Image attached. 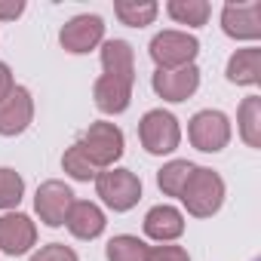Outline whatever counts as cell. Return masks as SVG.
Wrapping results in <instances>:
<instances>
[{
	"label": "cell",
	"instance_id": "cell-10",
	"mask_svg": "<svg viewBox=\"0 0 261 261\" xmlns=\"http://www.w3.org/2000/svg\"><path fill=\"white\" fill-rule=\"evenodd\" d=\"M34 120V98L25 86H16L4 101H0V136H22Z\"/></svg>",
	"mask_w": 261,
	"mask_h": 261
},
{
	"label": "cell",
	"instance_id": "cell-13",
	"mask_svg": "<svg viewBox=\"0 0 261 261\" xmlns=\"http://www.w3.org/2000/svg\"><path fill=\"white\" fill-rule=\"evenodd\" d=\"M133 86L136 80H123V77H108L101 74L92 86V98H95V108L101 114H123L133 101Z\"/></svg>",
	"mask_w": 261,
	"mask_h": 261
},
{
	"label": "cell",
	"instance_id": "cell-8",
	"mask_svg": "<svg viewBox=\"0 0 261 261\" xmlns=\"http://www.w3.org/2000/svg\"><path fill=\"white\" fill-rule=\"evenodd\" d=\"M71 206H74V191L59 178L43 181L37 188V194H34V212L40 215V221L46 227H62Z\"/></svg>",
	"mask_w": 261,
	"mask_h": 261
},
{
	"label": "cell",
	"instance_id": "cell-27",
	"mask_svg": "<svg viewBox=\"0 0 261 261\" xmlns=\"http://www.w3.org/2000/svg\"><path fill=\"white\" fill-rule=\"evenodd\" d=\"M25 13V0H0V22H13Z\"/></svg>",
	"mask_w": 261,
	"mask_h": 261
},
{
	"label": "cell",
	"instance_id": "cell-12",
	"mask_svg": "<svg viewBox=\"0 0 261 261\" xmlns=\"http://www.w3.org/2000/svg\"><path fill=\"white\" fill-rule=\"evenodd\" d=\"M151 86L163 101H188L200 86V68L188 65V68H175V71H154Z\"/></svg>",
	"mask_w": 261,
	"mask_h": 261
},
{
	"label": "cell",
	"instance_id": "cell-6",
	"mask_svg": "<svg viewBox=\"0 0 261 261\" xmlns=\"http://www.w3.org/2000/svg\"><path fill=\"white\" fill-rule=\"evenodd\" d=\"M230 120H227V114L224 111H212V108H206V111H197L194 117H191V123H188V139H191V145L197 148V151H203V154H218V151H224L227 148V142H230Z\"/></svg>",
	"mask_w": 261,
	"mask_h": 261
},
{
	"label": "cell",
	"instance_id": "cell-20",
	"mask_svg": "<svg viewBox=\"0 0 261 261\" xmlns=\"http://www.w3.org/2000/svg\"><path fill=\"white\" fill-rule=\"evenodd\" d=\"M148 252H151V246L133 233H117L105 246L108 261H148Z\"/></svg>",
	"mask_w": 261,
	"mask_h": 261
},
{
	"label": "cell",
	"instance_id": "cell-17",
	"mask_svg": "<svg viewBox=\"0 0 261 261\" xmlns=\"http://www.w3.org/2000/svg\"><path fill=\"white\" fill-rule=\"evenodd\" d=\"M227 80L237 86H258L261 83V49L258 46L237 49L227 59Z\"/></svg>",
	"mask_w": 261,
	"mask_h": 261
},
{
	"label": "cell",
	"instance_id": "cell-23",
	"mask_svg": "<svg viewBox=\"0 0 261 261\" xmlns=\"http://www.w3.org/2000/svg\"><path fill=\"white\" fill-rule=\"evenodd\" d=\"M62 169H65L74 181H95V175H98V169L89 163V157H86V151H83L80 142H74V145L65 151V157H62Z\"/></svg>",
	"mask_w": 261,
	"mask_h": 261
},
{
	"label": "cell",
	"instance_id": "cell-19",
	"mask_svg": "<svg viewBox=\"0 0 261 261\" xmlns=\"http://www.w3.org/2000/svg\"><path fill=\"white\" fill-rule=\"evenodd\" d=\"M160 7L154 0H117L114 4V16L129 25V28H145V25H154Z\"/></svg>",
	"mask_w": 261,
	"mask_h": 261
},
{
	"label": "cell",
	"instance_id": "cell-11",
	"mask_svg": "<svg viewBox=\"0 0 261 261\" xmlns=\"http://www.w3.org/2000/svg\"><path fill=\"white\" fill-rule=\"evenodd\" d=\"M37 243V224L25 212H7L0 215V252L7 255H25Z\"/></svg>",
	"mask_w": 261,
	"mask_h": 261
},
{
	"label": "cell",
	"instance_id": "cell-26",
	"mask_svg": "<svg viewBox=\"0 0 261 261\" xmlns=\"http://www.w3.org/2000/svg\"><path fill=\"white\" fill-rule=\"evenodd\" d=\"M148 261H191V255H188V249H181V246L160 243V246H151Z\"/></svg>",
	"mask_w": 261,
	"mask_h": 261
},
{
	"label": "cell",
	"instance_id": "cell-2",
	"mask_svg": "<svg viewBox=\"0 0 261 261\" xmlns=\"http://www.w3.org/2000/svg\"><path fill=\"white\" fill-rule=\"evenodd\" d=\"M139 142L148 154L154 157H163V154H172L178 145H181V126L175 120V114L163 111V108H154L148 111L142 120H139Z\"/></svg>",
	"mask_w": 261,
	"mask_h": 261
},
{
	"label": "cell",
	"instance_id": "cell-15",
	"mask_svg": "<svg viewBox=\"0 0 261 261\" xmlns=\"http://www.w3.org/2000/svg\"><path fill=\"white\" fill-rule=\"evenodd\" d=\"M105 224H108L105 212L95 203H89V200H74V206H71V212L65 218V227L77 240H95V237H101Z\"/></svg>",
	"mask_w": 261,
	"mask_h": 261
},
{
	"label": "cell",
	"instance_id": "cell-21",
	"mask_svg": "<svg viewBox=\"0 0 261 261\" xmlns=\"http://www.w3.org/2000/svg\"><path fill=\"white\" fill-rule=\"evenodd\" d=\"M166 13L178 22V25H188V28H203L212 16V7L206 0H169L166 4Z\"/></svg>",
	"mask_w": 261,
	"mask_h": 261
},
{
	"label": "cell",
	"instance_id": "cell-9",
	"mask_svg": "<svg viewBox=\"0 0 261 261\" xmlns=\"http://www.w3.org/2000/svg\"><path fill=\"white\" fill-rule=\"evenodd\" d=\"M221 31L233 40H258L261 37V0H252V4H224Z\"/></svg>",
	"mask_w": 261,
	"mask_h": 261
},
{
	"label": "cell",
	"instance_id": "cell-16",
	"mask_svg": "<svg viewBox=\"0 0 261 261\" xmlns=\"http://www.w3.org/2000/svg\"><path fill=\"white\" fill-rule=\"evenodd\" d=\"M101 68L108 77L136 80V53L126 40H105L101 43Z\"/></svg>",
	"mask_w": 261,
	"mask_h": 261
},
{
	"label": "cell",
	"instance_id": "cell-3",
	"mask_svg": "<svg viewBox=\"0 0 261 261\" xmlns=\"http://www.w3.org/2000/svg\"><path fill=\"white\" fill-rule=\"evenodd\" d=\"M95 191L101 197V203L114 212H129L139 200H142V178L129 169H101L95 175Z\"/></svg>",
	"mask_w": 261,
	"mask_h": 261
},
{
	"label": "cell",
	"instance_id": "cell-7",
	"mask_svg": "<svg viewBox=\"0 0 261 261\" xmlns=\"http://www.w3.org/2000/svg\"><path fill=\"white\" fill-rule=\"evenodd\" d=\"M59 43H62L65 53H74V56H86V53H92L95 46L105 43V22H101V16H92V13L74 16L71 22L62 25V31H59Z\"/></svg>",
	"mask_w": 261,
	"mask_h": 261
},
{
	"label": "cell",
	"instance_id": "cell-1",
	"mask_svg": "<svg viewBox=\"0 0 261 261\" xmlns=\"http://www.w3.org/2000/svg\"><path fill=\"white\" fill-rule=\"evenodd\" d=\"M178 200L185 203L188 215H194V218H212L221 209V203H224V178L215 169L197 166Z\"/></svg>",
	"mask_w": 261,
	"mask_h": 261
},
{
	"label": "cell",
	"instance_id": "cell-24",
	"mask_svg": "<svg viewBox=\"0 0 261 261\" xmlns=\"http://www.w3.org/2000/svg\"><path fill=\"white\" fill-rule=\"evenodd\" d=\"M22 197H25V181H22V175L16 172V169H0V209L4 212H10V209H16L19 203H22Z\"/></svg>",
	"mask_w": 261,
	"mask_h": 261
},
{
	"label": "cell",
	"instance_id": "cell-5",
	"mask_svg": "<svg viewBox=\"0 0 261 261\" xmlns=\"http://www.w3.org/2000/svg\"><path fill=\"white\" fill-rule=\"evenodd\" d=\"M80 145H83L89 163L101 172V169H111V166L123 157V145H126V139H123V129H120L117 123L98 120V123H92L86 133H83Z\"/></svg>",
	"mask_w": 261,
	"mask_h": 261
},
{
	"label": "cell",
	"instance_id": "cell-22",
	"mask_svg": "<svg viewBox=\"0 0 261 261\" xmlns=\"http://www.w3.org/2000/svg\"><path fill=\"white\" fill-rule=\"evenodd\" d=\"M194 163L191 160H169L160 172H157V185H160V191L166 194V197H181V191H185V185H188V178L194 175Z\"/></svg>",
	"mask_w": 261,
	"mask_h": 261
},
{
	"label": "cell",
	"instance_id": "cell-25",
	"mask_svg": "<svg viewBox=\"0 0 261 261\" xmlns=\"http://www.w3.org/2000/svg\"><path fill=\"white\" fill-rule=\"evenodd\" d=\"M31 261H80V258H77V252H74L71 246H65V243H49V246H40V249L31 255Z\"/></svg>",
	"mask_w": 261,
	"mask_h": 261
},
{
	"label": "cell",
	"instance_id": "cell-18",
	"mask_svg": "<svg viewBox=\"0 0 261 261\" xmlns=\"http://www.w3.org/2000/svg\"><path fill=\"white\" fill-rule=\"evenodd\" d=\"M237 129H240V139L249 148H261V98L258 95L243 98V105L237 111Z\"/></svg>",
	"mask_w": 261,
	"mask_h": 261
},
{
	"label": "cell",
	"instance_id": "cell-28",
	"mask_svg": "<svg viewBox=\"0 0 261 261\" xmlns=\"http://www.w3.org/2000/svg\"><path fill=\"white\" fill-rule=\"evenodd\" d=\"M16 89V80H13V71H10V65L7 62H0V101H4L10 92Z\"/></svg>",
	"mask_w": 261,
	"mask_h": 261
},
{
	"label": "cell",
	"instance_id": "cell-4",
	"mask_svg": "<svg viewBox=\"0 0 261 261\" xmlns=\"http://www.w3.org/2000/svg\"><path fill=\"white\" fill-rule=\"evenodd\" d=\"M148 53H151L157 71H175V68L194 65V59L200 56V40L188 31H160V34H154Z\"/></svg>",
	"mask_w": 261,
	"mask_h": 261
},
{
	"label": "cell",
	"instance_id": "cell-14",
	"mask_svg": "<svg viewBox=\"0 0 261 261\" xmlns=\"http://www.w3.org/2000/svg\"><path fill=\"white\" fill-rule=\"evenodd\" d=\"M142 224H145V233L154 243H172L185 233V215H181V209H175L169 203H160V206L148 209Z\"/></svg>",
	"mask_w": 261,
	"mask_h": 261
}]
</instances>
